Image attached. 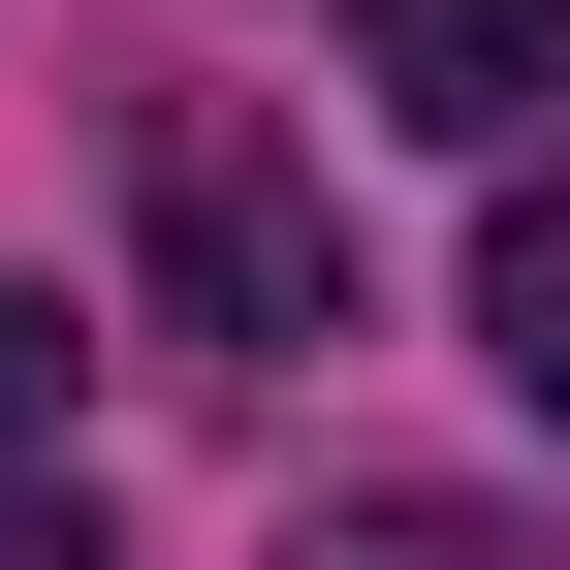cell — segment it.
I'll use <instances>...</instances> for the list:
<instances>
[{"label": "cell", "instance_id": "277c9868", "mask_svg": "<svg viewBox=\"0 0 570 570\" xmlns=\"http://www.w3.org/2000/svg\"><path fill=\"white\" fill-rule=\"evenodd\" d=\"M285 570H508V539H475L444 475H381V508H317V539H285Z\"/></svg>", "mask_w": 570, "mask_h": 570}, {"label": "cell", "instance_id": "6da1fadb", "mask_svg": "<svg viewBox=\"0 0 570 570\" xmlns=\"http://www.w3.org/2000/svg\"><path fill=\"white\" fill-rule=\"evenodd\" d=\"M127 223H159V317L190 348H348V223H317V159H285V127H223V96H159L127 127Z\"/></svg>", "mask_w": 570, "mask_h": 570}, {"label": "cell", "instance_id": "3957f363", "mask_svg": "<svg viewBox=\"0 0 570 570\" xmlns=\"http://www.w3.org/2000/svg\"><path fill=\"white\" fill-rule=\"evenodd\" d=\"M475 348H508V381L570 412V190H508V254H475Z\"/></svg>", "mask_w": 570, "mask_h": 570}, {"label": "cell", "instance_id": "8992f818", "mask_svg": "<svg viewBox=\"0 0 570 570\" xmlns=\"http://www.w3.org/2000/svg\"><path fill=\"white\" fill-rule=\"evenodd\" d=\"M0 570H96V508H63V444H32V475H0Z\"/></svg>", "mask_w": 570, "mask_h": 570}, {"label": "cell", "instance_id": "7a4b0ae2", "mask_svg": "<svg viewBox=\"0 0 570 570\" xmlns=\"http://www.w3.org/2000/svg\"><path fill=\"white\" fill-rule=\"evenodd\" d=\"M348 32H381V96L444 127V159H508V127L570 96V0H348Z\"/></svg>", "mask_w": 570, "mask_h": 570}, {"label": "cell", "instance_id": "5b68a950", "mask_svg": "<svg viewBox=\"0 0 570 570\" xmlns=\"http://www.w3.org/2000/svg\"><path fill=\"white\" fill-rule=\"evenodd\" d=\"M32 444H63V317L0 285V475H32Z\"/></svg>", "mask_w": 570, "mask_h": 570}]
</instances>
